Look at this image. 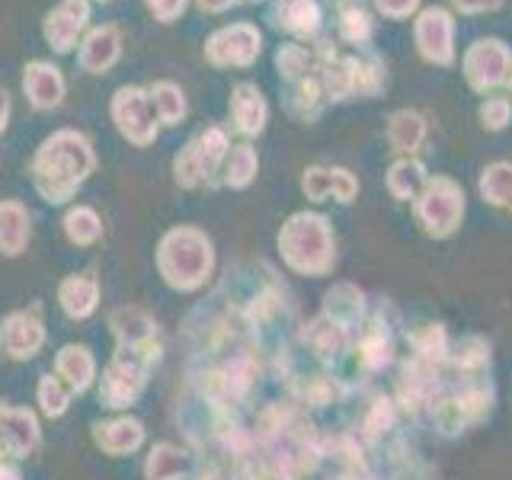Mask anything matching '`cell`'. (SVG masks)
I'll return each instance as SVG.
<instances>
[{"label":"cell","instance_id":"obj_1","mask_svg":"<svg viewBox=\"0 0 512 480\" xmlns=\"http://www.w3.org/2000/svg\"><path fill=\"white\" fill-rule=\"evenodd\" d=\"M93 170V151L90 141L84 135L71 132H55L48 141H42V148L36 154V186L48 202H64L71 192L87 180V173Z\"/></svg>","mask_w":512,"mask_h":480},{"label":"cell","instance_id":"obj_2","mask_svg":"<svg viewBox=\"0 0 512 480\" xmlns=\"http://www.w3.org/2000/svg\"><path fill=\"white\" fill-rule=\"evenodd\" d=\"M285 260L301 272H324L333 263V231L324 215H292L279 234Z\"/></svg>","mask_w":512,"mask_h":480},{"label":"cell","instance_id":"obj_3","mask_svg":"<svg viewBox=\"0 0 512 480\" xmlns=\"http://www.w3.org/2000/svg\"><path fill=\"white\" fill-rule=\"evenodd\" d=\"M413 215L420 221V228L429 237H448L458 231V224L464 218V189L452 180V176H429L426 186L416 192Z\"/></svg>","mask_w":512,"mask_h":480},{"label":"cell","instance_id":"obj_4","mask_svg":"<svg viewBox=\"0 0 512 480\" xmlns=\"http://www.w3.org/2000/svg\"><path fill=\"white\" fill-rule=\"evenodd\" d=\"M512 74V45L500 36H480L461 52V77L474 93L490 96Z\"/></svg>","mask_w":512,"mask_h":480},{"label":"cell","instance_id":"obj_5","mask_svg":"<svg viewBox=\"0 0 512 480\" xmlns=\"http://www.w3.org/2000/svg\"><path fill=\"white\" fill-rule=\"evenodd\" d=\"M455 13L442 4H429L413 16V48L432 68H455L458 45H455Z\"/></svg>","mask_w":512,"mask_h":480},{"label":"cell","instance_id":"obj_6","mask_svg":"<svg viewBox=\"0 0 512 480\" xmlns=\"http://www.w3.org/2000/svg\"><path fill=\"white\" fill-rule=\"evenodd\" d=\"M212 68H250L263 55V29L256 23H231L215 29L202 48Z\"/></svg>","mask_w":512,"mask_h":480},{"label":"cell","instance_id":"obj_7","mask_svg":"<svg viewBox=\"0 0 512 480\" xmlns=\"http://www.w3.org/2000/svg\"><path fill=\"white\" fill-rule=\"evenodd\" d=\"M231 144H228V135L221 132L218 125L205 128L196 138L186 144V151L176 157V180L183 186H199V183H208L212 180V173H218L224 167V157H228Z\"/></svg>","mask_w":512,"mask_h":480},{"label":"cell","instance_id":"obj_8","mask_svg":"<svg viewBox=\"0 0 512 480\" xmlns=\"http://www.w3.org/2000/svg\"><path fill=\"white\" fill-rule=\"evenodd\" d=\"M112 119H116L119 132L135 144H151L157 138L154 103L144 87H119L112 96Z\"/></svg>","mask_w":512,"mask_h":480},{"label":"cell","instance_id":"obj_9","mask_svg":"<svg viewBox=\"0 0 512 480\" xmlns=\"http://www.w3.org/2000/svg\"><path fill=\"white\" fill-rule=\"evenodd\" d=\"M269 23L288 32L295 42H317L324 29V7L320 0H272Z\"/></svg>","mask_w":512,"mask_h":480},{"label":"cell","instance_id":"obj_10","mask_svg":"<svg viewBox=\"0 0 512 480\" xmlns=\"http://www.w3.org/2000/svg\"><path fill=\"white\" fill-rule=\"evenodd\" d=\"M87 23H90V0H61V4L45 16L42 36L58 55H68L77 45V39L84 36Z\"/></svg>","mask_w":512,"mask_h":480},{"label":"cell","instance_id":"obj_11","mask_svg":"<svg viewBox=\"0 0 512 480\" xmlns=\"http://www.w3.org/2000/svg\"><path fill=\"white\" fill-rule=\"evenodd\" d=\"M176 260V269L180 266L186 269V285H196L202 279V272H208V263H212V247H208V240L192 231V228H183V231H173L167 240H164V260Z\"/></svg>","mask_w":512,"mask_h":480},{"label":"cell","instance_id":"obj_12","mask_svg":"<svg viewBox=\"0 0 512 480\" xmlns=\"http://www.w3.org/2000/svg\"><path fill=\"white\" fill-rule=\"evenodd\" d=\"M301 189L311 202H324L333 196L346 205L359 196V180L346 167H308L301 176Z\"/></svg>","mask_w":512,"mask_h":480},{"label":"cell","instance_id":"obj_13","mask_svg":"<svg viewBox=\"0 0 512 480\" xmlns=\"http://www.w3.org/2000/svg\"><path fill=\"white\" fill-rule=\"evenodd\" d=\"M336 13V36L352 48H372L375 10L365 0H330Z\"/></svg>","mask_w":512,"mask_h":480},{"label":"cell","instance_id":"obj_14","mask_svg":"<svg viewBox=\"0 0 512 480\" xmlns=\"http://www.w3.org/2000/svg\"><path fill=\"white\" fill-rule=\"evenodd\" d=\"M266 119H269V103L263 90L250 84V80H240V84L231 87V122L240 135H260L266 128Z\"/></svg>","mask_w":512,"mask_h":480},{"label":"cell","instance_id":"obj_15","mask_svg":"<svg viewBox=\"0 0 512 480\" xmlns=\"http://www.w3.org/2000/svg\"><path fill=\"white\" fill-rule=\"evenodd\" d=\"M384 135H388V144L391 151L400 154V157H416V151L426 144V135H429V119L423 116L420 109H394L391 119H388V128H384Z\"/></svg>","mask_w":512,"mask_h":480},{"label":"cell","instance_id":"obj_16","mask_svg":"<svg viewBox=\"0 0 512 480\" xmlns=\"http://www.w3.org/2000/svg\"><path fill=\"white\" fill-rule=\"evenodd\" d=\"M122 55V36L116 26H96L87 32V39L80 42V68L87 74H106Z\"/></svg>","mask_w":512,"mask_h":480},{"label":"cell","instance_id":"obj_17","mask_svg":"<svg viewBox=\"0 0 512 480\" xmlns=\"http://www.w3.org/2000/svg\"><path fill=\"white\" fill-rule=\"evenodd\" d=\"M23 90L36 109H55L64 100V77L52 61H29L23 68Z\"/></svg>","mask_w":512,"mask_h":480},{"label":"cell","instance_id":"obj_18","mask_svg":"<svg viewBox=\"0 0 512 480\" xmlns=\"http://www.w3.org/2000/svg\"><path fill=\"white\" fill-rule=\"evenodd\" d=\"M327 103L330 100H327L324 80H320V71L295 80V84H288V112L304 119V122H314L320 112H324Z\"/></svg>","mask_w":512,"mask_h":480},{"label":"cell","instance_id":"obj_19","mask_svg":"<svg viewBox=\"0 0 512 480\" xmlns=\"http://www.w3.org/2000/svg\"><path fill=\"white\" fill-rule=\"evenodd\" d=\"M276 71L285 84H295V80L317 74L320 71V58L314 42H285L276 48Z\"/></svg>","mask_w":512,"mask_h":480},{"label":"cell","instance_id":"obj_20","mask_svg":"<svg viewBox=\"0 0 512 480\" xmlns=\"http://www.w3.org/2000/svg\"><path fill=\"white\" fill-rule=\"evenodd\" d=\"M426 180H429V173L420 157H397L388 167V176H384L388 192L397 202H413L416 192L426 186Z\"/></svg>","mask_w":512,"mask_h":480},{"label":"cell","instance_id":"obj_21","mask_svg":"<svg viewBox=\"0 0 512 480\" xmlns=\"http://www.w3.org/2000/svg\"><path fill=\"white\" fill-rule=\"evenodd\" d=\"M477 189L487 205L512 212V160H493V164H487L480 170Z\"/></svg>","mask_w":512,"mask_h":480},{"label":"cell","instance_id":"obj_22","mask_svg":"<svg viewBox=\"0 0 512 480\" xmlns=\"http://www.w3.org/2000/svg\"><path fill=\"white\" fill-rule=\"evenodd\" d=\"M148 93H151L157 119L164 125H180L186 119V96H183L180 84H173V80H157Z\"/></svg>","mask_w":512,"mask_h":480},{"label":"cell","instance_id":"obj_23","mask_svg":"<svg viewBox=\"0 0 512 480\" xmlns=\"http://www.w3.org/2000/svg\"><path fill=\"white\" fill-rule=\"evenodd\" d=\"M256 170H260V157H256V148H250V144H237L224 157V183L234 189L250 186Z\"/></svg>","mask_w":512,"mask_h":480},{"label":"cell","instance_id":"obj_24","mask_svg":"<svg viewBox=\"0 0 512 480\" xmlns=\"http://www.w3.org/2000/svg\"><path fill=\"white\" fill-rule=\"evenodd\" d=\"M29 237V215L16 202L0 205V247L7 253H20Z\"/></svg>","mask_w":512,"mask_h":480},{"label":"cell","instance_id":"obj_25","mask_svg":"<svg viewBox=\"0 0 512 480\" xmlns=\"http://www.w3.org/2000/svg\"><path fill=\"white\" fill-rule=\"evenodd\" d=\"M477 119L487 132H506V128L512 125V100L503 93L484 96V103L477 106Z\"/></svg>","mask_w":512,"mask_h":480},{"label":"cell","instance_id":"obj_26","mask_svg":"<svg viewBox=\"0 0 512 480\" xmlns=\"http://www.w3.org/2000/svg\"><path fill=\"white\" fill-rule=\"evenodd\" d=\"M64 224H68V234L77 244H90V240L100 234V218H96L90 208H74Z\"/></svg>","mask_w":512,"mask_h":480},{"label":"cell","instance_id":"obj_27","mask_svg":"<svg viewBox=\"0 0 512 480\" xmlns=\"http://www.w3.org/2000/svg\"><path fill=\"white\" fill-rule=\"evenodd\" d=\"M372 10L375 16H384L391 23H404L423 10V0H372Z\"/></svg>","mask_w":512,"mask_h":480},{"label":"cell","instance_id":"obj_28","mask_svg":"<svg viewBox=\"0 0 512 480\" xmlns=\"http://www.w3.org/2000/svg\"><path fill=\"white\" fill-rule=\"evenodd\" d=\"M506 0H448V10L455 16H484V13H496L503 10Z\"/></svg>","mask_w":512,"mask_h":480},{"label":"cell","instance_id":"obj_29","mask_svg":"<svg viewBox=\"0 0 512 480\" xmlns=\"http://www.w3.org/2000/svg\"><path fill=\"white\" fill-rule=\"evenodd\" d=\"M144 4H148V10L157 16L160 23H173L186 13L189 0H144Z\"/></svg>","mask_w":512,"mask_h":480},{"label":"cell","instance_id":"obj_30","mask_svg":"<svg viewBox=\"0 0 512 480\" xmlns=\"http://www.w3.org/2000/svg\"><path fill=\"white\" fill-rule=\"evenodd\" d=\"M199 10L202 13H224V10H231L237 4H247V0H196Z\"/></svg>","mask_w":512,"mask_h":480},{"label":"cell","instance_id":"obj_31","mask_svg":"<svg viewBox=\"0 0 512 480\" xmlns=\"http://www.w3.org/2000/svg\"><path fill=\"white\" fill-rule=\"evenodd\" d=\"M7 119H10V93L0 87V132L7 128Z\"/></svg>","mask_w":512,"mask_h":480},{"label":"cell","instance_id":"obj_32","mask_svg":"<svg viewBox=\"0 0 512 480\" xmlns=\"http://www.w3.org/2000/svg\"><path fill=\"white\" fill-rule=\"evenodd\" d=\"M506 87H509V100H512V74H509V80H506Z\"/></svg>","mask_w":512,"mask_h":480},{"label":"cell","instance_id":"obj_33","mask_svg":"<svg viewBox=\"0 0 512 480\" xmlns=\"http://www.w3.org/2000/svg\"><path fill=\"white\" fill-rule=\"evenodd\" d=\"M103 4H106V0H103Z\"/></svg>","mask_w":512,"mask_h":480}]
</instances>
